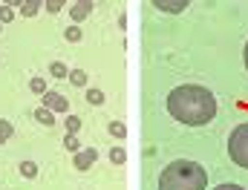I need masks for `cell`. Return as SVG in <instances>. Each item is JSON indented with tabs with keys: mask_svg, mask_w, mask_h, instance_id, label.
Returning a JSON list of instances; mask_svg holds the SVG:
<instances>
[{
	"mask_svg": "<svg viewBox=\"0 0 248 190\" xmlns=\"http://www.w3.org/2000/svg\"><path fill=\"white\" fill-rule=\"evenodd\" d=\"M49 72H52L55 78H69V69H66V66H63L61 61H55V63H52V66H49Z\"/></svg>",
	"mask_w": 248,
	"mask_h": 190,
	"instance_id": "14",
	"label": "cell"
},
{
	"mask_svg": "<svg viewBox=\"0 0 248 190\" xmlns=\"http://www.w3.org/2000/svg\"><path fill=\"white\" fill-rule=\"evenodd\" d=\"M168 110L176 121L187 127H202L214 121L217 116V98L211 89L196 87V84H182L176 89H170L168 95Z\"/></svg>",
	"mask_w": 248,
	"mask_h": 190,
	"instance_id": "1",
	"label": "cell"
},
{
	"mask_svg": "<svg viewBox=\"0 0 248 190\" xmlns=\"http://www.w3.org/2000/svg\"><path fill=\"white\" fill-rule=\"evenodd\" d=\"M46 9H49L52 15H55V12H61V9H63V0H49V3H46Z\"/></svg>",
	"mask_w": 248,
	"mask_h": 190,
	"instance_id": "22",
	"label": "cell"
},
{
	"mask_svg": "<svg viewBox=\"0 0 248 190\" xmlns=\"http://www.w3.org/2000/svg\"><path fill=\"white\" fill-rule=\"evenodd\" d=\"M110 132H113L116 138H124V132H127V130H124L122 121H110Z\"/></svg>",
	"mask_w": 248,
	"mask_h": 190,
	"instance_id": "19",
	"label": "cell"
},
{
	"mask_svg": "<svg viewBox=\"0 0 248 190\" xmlns=\"http://www.w3.org/2000/svg\"><path fill=\"white\" fill-rule=\"evenodd\" d=\"M208 188V173L187 159L170 161L162 176H159V190H205Z\"/></svg>",
	"mask_w": 248,
	"mask_h": 190,
	"instance_id": "2",
	"label": "cell"
},
{
	"mask_svg": "<svg viewBox=\"0 0 248 190\" xmlns=\"http://www.w3.org/2000/svg\"><path fill=\"white\" fill-rule=\"evenodd\" d=\"M20 173H23L26 179H35V176H38V164H35V161H20Z\"/></svg>",
	"mask_w": 248,
	"mask_h": 190,
	"instance_id": "10",
	"label": "cell"
},
{
	"mask_svg": "<svg viewBox=\"0 0 248 190\" xmlns=\"http://www.w3.org/2000/svg\"><path fill=\"white\" fill-rule=\"evenodd\" d=\"M29 87H32V92L46 95V81H44V78H32V84H29Z\"/></svg>",
	"mask_w": 248,
	"mask_h": 190,
	"instance_id": "16",
	"label": "cell"
},
{
	"mask_svg": "<svg viewBox=\"0 0 248 190\" xmlns=\"http://www.w3.org/2000/svg\"><path fill=\"white\" fill-rule=\"evenodd\" d=\"M12 17H15V12H12L9 6H3V9H0V20H3V23H9Z\"/></svg>",
	"mask_w": 248,
	"mask_h": 190,
	"instance_id": "21",
	"label": "cell"
},
{
	"mask_svg": "<svg viewBox=\"0 0 248 190\" xmlns=\"http://www.w3.org/2000/svg\"><path fill=\"white\" fill-rule=\"evenodd\" d=\"M124 159H127L124 147H113V150H110V161H113V164H124Z\"/></svg>",
	"mask_w": 248,
	"mask_h": 190,
	"instance_id": "13",
	"label": "cell"
},
{
	"mask_svg": "<svg viewBox=\"0 0 248 190\" xmlns=\"http://www.w3.org/2000/svg\"><path fill=\"white\" fill-rule=\"evenodd\" d=\"M95 159H98V153H95L93 147L78 150V153H75V170H90V167L95 164Z\"/></svg>",
	"mask_w": 248,
	"mask_h": 190,
	"instance_id": "5",
	"label": "cell"
},
{
	"mask_svg": "<svg viewBox=\"0 0 248 190\" xmlns=\"http://www.w3.org/2000/svg\"><path fill=\"white\" fill-rule=\"evenodd\" d=\"M81 130V121H78V116H66V132L69 135H75Z\"/></svg>",
	"mask_w": 248,
	"mask_h": 190,
	"instance_id": "15",
	"label": "cell"
},
{
	"mask_svg": "<svg viewBox=\"0 0 248 190\" xmlns=\"http://www.w3.org/2000/svg\"><path fill=\"white\" fill-rule=\"evenodd\" d=\"M63 147L72 150V153H78V135H69V132H66V135H63Z\"/></svg>",
	"mask_w": 248,
	"mask_h": 190,
	"instance_id": "17",
	"label": "cell"
},
{
	"mask_svg": "<svg viewBox=\"0 0 248 190\" xmlns=\"http://www.w3.org/2000/svg\"><path fill=\"white\" fill-rule=\"evenodd\" d=\"M87 101L98 107V104H104V92L101 89H87Z\"/></svg>",
	"mask_w": 248,
	"mask_h": 190,
	"instance_id": "12",
	"label": "cell"
},
{
	"mask_svg": "<svg viewBox=\"0 0 248 190\" xmlns=\"http://www.w3.org/2000/svg\"><path fill=\"white\" fill-rule=\"evenodd\" d=\"M156 6H159V9H165V12H182L187 3H162V0H159Z\"/></svg>",
	"mask_w": 248,
	"mask_h": 190,
	"instance_id": "18",
	"label": "cell"
},
{
	"mask_svg": "<svg viewBox=\"0 0 248 190\" xmlns=\"http://www.w3.org/2000/svg\"><path fill=\"white\" fill-rule=\"evenodd\" d=\"M38 9H41V3H38V0H29V3H23V6H20V15L35 17V15H38Z\"/></svg>",
	"mask_w": 248,
	"mask_h": 190,
	"instance_id": "9",
	"label": "cell"
},
{
	"mask_svg": "<svg viewBox=\"0 0 248 190\" xmlns=\"http://www.w3.org/2000/svg\"><path fill=\"white\" fill-rule=\"evenodd\" d=\"M214 190H243V188H240V185H231V182H228V185H219V188H214Z\"/></svg>",
	"mask_w": 248,
	"mask_h": 190,
	"instance_id": "23",
	"label": "cell"
},
{
	"mask_svg": "<svg viewBox=\"0 0 248 190\" xmlns=\"http://www.w3.org/2000/svg\"><path fill=\"white\" fill-rule=\"evenodd\" d=\"M0 9H3V6H0Z\"/></svg>",
	"mask_w": 248,
	"mask_h": 190,
	"instance_id": "25",
	"label": "cell"
},
{
	"mask_svg": "<svg viewBox=\"0 0 248 190\" xmlns=\"http://www.w3.org/2000/svg\"><path fill=\"white\" fill-rule=\"evenodd\" d=\"M228 156L237 167L248 170V124H240L228 138Z\"/></svg>",
	"mask_w": 248,
	"mask_h": 190,
	"instance_id": "3",
	"label": "cell"
},
{
	"mask_svg": "<svg viewBox=\"0 0 248 190\" xmlns=\"http://www.w3.org/2000/svg\"><path fill=\"white\" fill-rule=\"evenodd\" d=\"M44 110H49V113H66L69 110V101L58 95V92H46L44 95Z\"/></svg>",
	"mask_w": 248,
	"mask_h": 190,
	"instance_id": "4",
	"label": "cell"
},
{
	"mask_svg": "<svg viewBox=\"0 0 248 190\" xmlns=\"http://www.w3.org/2000/svg\"><path fill=\"white\" fill-rule=\"evenodd\" d=\"M12 132H15V127L9 124V121H3V118H0V144H6V141L12 138Z\"/></svg>",
	"mask_w": 248,
	"mask_h": 190,
	"instance_id": "11",
	"label": "cell"
},
{
	"mask_svg": "<svg viewBox=\"0 0 248 190\" xmlns=\"http://www.w3.org/2000/svg\"><path fill=\"white\" fill-rule=\"evenodd\" d=\"M90 9H93V3H90V0H78V3H72L69 15H72V20L78 23V20H84V17L90 15Z\"/></svg>",
	"mask_w": 248,
	"mask_h": 190,
	"instance_id": "6",
	"label": "cell"
},
{
	"mask_svg": "<svg viewBox=\"0 0 248 190\" xmlns=\"http://www.w3.org/2000/svg\"><path fill=\"white\" fill-rule=\"evenodd\" d=\"M35 118H38L41 124H46V127L55 124V113H49V110H44V107H38V110H35Z\"/></svg>",
	"mask_w": 248,
	"mask_h": 190,
	"instance_id": "7",
	"label": "cell"
},
{
	"mask_svg": "<svg viewBox=\"0 0 248 190\" xmlns=\"http://www.w3.org/2000/svg\"><path fill=\"white\" fill-rule=\"evenodd\" d=\"M246 66H248V44H246Z\"/></svg>",
	"mask_w": 248,
	"mask_h": 190,
	"instance_id": "24",
	"label": "cell"
},
{
	"mask_svg": "<svg viewBox=\"0 0 248 190\" xmlns=\"http://www.w3.org/2000/svg\"><path fill=\"white\" fill-rule=\"evenodd\" d=\"M69 84L72 87H87V72L84 69H72L69 72Z\"/></svg>",
	"mask_w": 248,
	"mask_h": 190,
	"instance_id": "8",
	"label": "cell"
},
{
	"mask_svg": "<svg viewBox=\"0 0 248 190\" xmlns=\"http://www.w3.org/2000/svg\"><path fill=\"white\" fill-rule=\"evenodd\" d=\"M66 41H72V44L81 41V29H78V26H69V29H66Z\"/></svg>",
	"mask_w": 248,
	"mask_h": 190,
	"instance_id": "20",
	"label": "cell"
}]
</instances>
